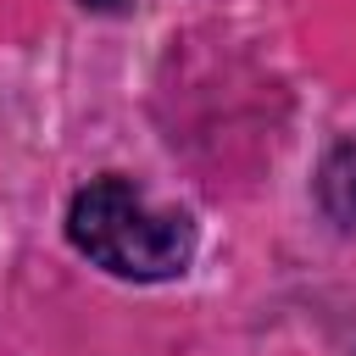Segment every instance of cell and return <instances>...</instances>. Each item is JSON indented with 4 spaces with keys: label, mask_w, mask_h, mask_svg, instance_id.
Wrapping results in <instances>:
<instances>
[{
    "label": "cell",
    "mask_w": 356,
    "mask_h": 356,
    "mask_svg": "<svg viewBox=\"0 0 356 356\" xmlns=\"http://www.w3.org/2000/svg\"><path fill=\"white\" fill-rule=\"evenodd\" d=\"M67 239L117 278H172L195 256V222L156 206L134 178H95L67 206Z\"/></svg>",
    "instance_id": "obj_1"
},
{
    "label": "cell",
    "mask_w": 356,
    "mask_h": 356,
    "mask_svg": "<svg viewBox=\"0 0 356 356\" xmlns=\"http://www.w3.org/2000/svg\"><path fill=\"white\" fill-rule=\"evenodd\" d=\"M89 11H122V6H134V0H83Z\"/></svg>",
    "instance_id": "obj_2"
}]
</instances>
